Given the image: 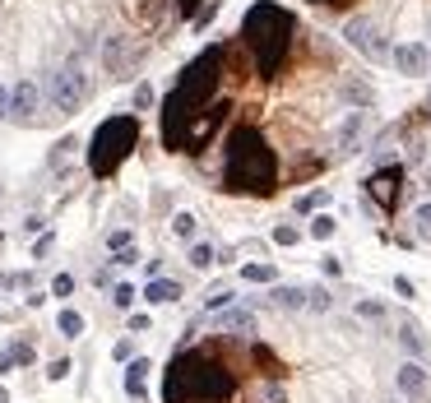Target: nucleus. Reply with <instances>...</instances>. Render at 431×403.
Returning a JSON list of instances; mask_svg holds the SVG:
<instances>
[{
  "mask_svg": "<svg viewBox=\"0 0 431 403\" xmlns=\"http://www.w3.org/2000/svg\"><path fill=\"white\" fill-rule=\"evenodd\" d=\"M264 403H283V385H264Z\"/></svg>",
  "mask_w": 431,
  "mask_h": 403,
  "instance_id": "58836bf2",
  "label": "nucleus"
},
{
  "mask_svg": "<svg viewBox=\"0 0 431 403\" xmlns=\"http://www.w3.org/2000/svg\"><path fill=\"white\" fill-rule=\"evenodd\" d=\"M176 5H181V15H195V5H200V0H176Z\"/></svg>",
  "mask_w": 431,
  "mask_h": 403,
  "instance_id": "a19ab883",
  "label": "nucleus"
},
{
  "mask_svg": "<svg viewBox=\"0 0 431 403\" xmlns=\"http://www.w3.org/2000/svg\"><path fill=\"white\" fill-rule=\"evenodd\" d=\"M237 394V375L209 353H176L167 366L163 403H228Z\"/></svg>",
  "mask_w": 431,
  "mask_h": 403,
  "instance_id": "7ed1b4c3",
  "label": "nucleus"
},
{
  "mask_svg": "<svg viewBox=\"0 0 431 403\" xmlns=\"http://www.w3.org/2000/svg\"><path fill=\"white\" fill-rule=\"evenodd\" d=\"M154 102H158V93L149 88V84H139V88H135V111H149Z\"/></svg>",
  "mask_w": 431,
  "mask_h": 403,
  "instance_id": "c85d7f7f",
  "label": "nucleus"
},
{
  "mask_svg": "<svg viewBox=\"0 0 431 403\" xmlns=\"http://www.w3.org/2000/svg\"><path fill=\"white\" fill-rule=\"evenodd\" d=\"M10 362H15V366H28V362H33V348H28V343H15V348H10Z\"/></svg>",
  "mask_w": 431,
  "mask_h": 403,
  "instance_id": "72a5a7b5",
  "label": "nucleus"
},
{
  "mask_svg": "<svg viewBox=\"0 0 431 403\" xmlns=\"http://www.w3.org/2000/svg\"><path fill=\"white\" fill-rule=\"evenodd\" d=\"M241 274H246V283H274V279H278L274 264H246Z\"/></svg>",
  "mask_w": 431,
  "mask_h": 403,
  "instance_id": "b1692460",
  "label": "nucleus"
},
{
  "mask_svg": "<svg viewBox=\"0 0 431 403\" xmlns=\"http://www.w3.org/2000/svg\"><path fill=\"white\" fill-rule=\"evenodd\" d=\"M297 241H302L297 227H288V223H278V227H274V246H297Z\"/></svg>",
  "mask_w": 431,
  "mask_h": 403,
  "instance_id": "bb28decb",
  "label": "nucleus"
},
{
  "mask_svg": "<svg viewBox=\"0 0 431 403\" xmlns=\"http://www.w3.org/2000/svg\"><path fill=\"white\" fill-rule=\"evenodd\" d=\"M339 93H343V102H353L357 111H367L371 102H376V88H371L367 79H343V88H339Z\"/></svg>",
  "mask_w": 431,
  "mask_h": 403,
  "instance_id": "2eb2a0df",
  "label": "nucleus"
},
{
  "mask_svg": "<svg viewBox=\"0 0 431 403\" xmlns=\"http://www.w3.org/2000/svg\"><path fill=\"white\" fill-rule=\"evenodd\" d=\"M190 264H195V269H209V264H218V250L209 246V241H195V246H190Z\"/></svg>",
  "mask_w": 431,
  "mask_h": 403,
  "instance_id": "4be33fe9",
  "label": "nucleus"
},
{
  "mask_svg": "<svg viewBox=\"0 0 431 403\" xmlns=\"http://www.w3.org/2000/svg\"><path fill=\"white\" fill-rule=\"evenodd\" d=\"M278 186V158L255 125H237L223 149V190L232 195H274Z\"/></svg>",
  "mask_w": 431,
  "mask_h": 403,
  "instance_id": "f03ea898",
  "label": "nucleus"
},
{
  "mask_svg": "<svg viewBox=\"0 0 431 403\" xmlns=\"http://www.w3.org/2000/svg\"><path fill=\"white\" fill-rule=\"evenodd\" d=\"M413 223H417V232H422V236H431V200H427V204H417Z\"/></svg>",
  "mask_w": 431,
  "mask_h": 403,
  "instance_id": "c756f323",
  "label": "nucleus"
},
{
  "mask_svg": "<svg viewBox=\"0 0 431 403\" xmlns=\"http://www.w3.org/2000/svg\"><path fill=\"white\" fill-rule=\"evenodd\" d=\"M102 65H107V75L130 79L139 65H144V47H130L125 37H107V42H102Z\"/></svg>",
  "mask_w": 431,
  "mask_h": 403,
  "instance_id": "6e6552de",
  "label": "nucleus"
},
{
  "mask_svg": "<svg viewBox=\"0 0 431 403\" xmlns=\"http://www.w3.org/2000/svg\"><path fill=\"white\" fill-rule=\"evenodd\" d=\"M37 102H42L37 84H33V79H19L15 88H10V116H5V121L33 125V121H37Z\"/></svg>",
  "mask_w": 431,
  "mask_h": 403,
  "instance_id": "9d476101",
  "label": "nucleus"
},
{
  "mask_svg": "<svg viewBox=\"0 0 431 403\" xmlns=\"http://www.w3.org/2000/svg\"><path fill=\"white\" fill-rule=\"evenodd\" d=\"M10 366H15V362H10V353H0V375L10 371Z\"/></svg>",
  "mask_w": 431,
  "mask_h": 403,
  "instance_id": "79ce46f5",
  "label": "nucleus"
},
{
  "mask_svg": "<svg viewBox=\"0 0 431 403\" xmlns=\"http://www.w3.org/2000/svg\"><path fill=\"white\" fill-rule=\"evenodd\" d=\"M389 65L399 70V75H427L431 70V47L427 42H399V47L389 51Z\"/></svg>",
  "mask_w": 431,
  "mask_h": 403,
  "instance_id": "9b49d317",
  "label": "nucleus"
},
{
  "mask_svg": "<svg viewBox=\"0 0 431 403\" xmlns=\"http://www.w3.org/2000/svg\"><path fill=\"white\" fill-rule=\"evenodd\" d=\"M324 204H329V190H311V195L297 200V214H315V209H324Z\"/></svg>",
  "mask_w": 431,
  "mask_h": 403,
  "instance_id": "5701e85b",
  "label": "nucleus"
},
{
  "mask_svg": "<svg viewBox=\"0 0 431 403\" xmlns=\"http://www.w3.org/2000/svg\"><path fill=\"white\" fill-rule=\"evenodd\" d=\"M232 297H237V292L218 288V292H209V297H204V310H223V306H232Z\"/></svg>",
  "mask_w": 431,
  "mask_h": 403,
  "instance_id": "cd10ccee",
  "label": "nucleus"
},
{
  "mask_svg": "<svg viewBox=\"0 0 431 403\" xmlns=\"http://www.w3.org/2000/svg\"><path fill=\"white\" fill-rule=\"evenodd\" d=\"M399 348H403L408 357H413V362H417L422 353H427V339H422V329H417L413 320H408V315L399 320Z\"/></svg>",
  "mask_w": 431,
  "mask_h": 403,
  "instance_id": "a211bd4d",
  "label": "nucleus"
},
{
  "mask_svg": "<svg viewBox=\"0 0 431 403\" xmlns=\"http://www.w3.org/2000/svg\"><path fill=\"white\" fill-rule=\"evenodd\" d=\"M135 144H139V116H111V121H102L93 130V144H89L93 176H111L130 158Z\"/></svg>",
  "mask_w": 431,
  "mask_h": 403,
  "instance_id": "39448f33",
  "label": "nucleus"
},
{
  "mask_svg": "<svg viewBox=\"0 0 431 403\" xmlns=\"http://www.w3.org/2000/svg\"><path fill=\"white\" fill-rule=\"evenodd\" d=\"M394 385H399L403 399H422L427 394V366L422 362H403L399 371H394Z\"/></svg>",
  "mask_w": 431,
  "mask_h": 403,
  "instance_id": "4468645a",
  "label": "nucleus"
},
{
  "mask_svg": "<svg viewBox=\"0 0 431 403\" xmlns=\"http://www.w3.org/2000/svg\"><path fill=\"white\" fill-rule=\"evenodd\" d=\"M111 357H116V362H130V339L116 343V348H111Z\"/></svg>",
  "mask_w": 431,
  "mask_h": 403,
  "instance_id": "4c0bfd02",
  "label": "nucleus"
},
{
  "mask_svg": "<svg viewBox=\"0 0 431 403\" xmlns=\"http://www.w3.org/2000/svg\"><path fill=\"white\" fill-rule=\"evenodd\" d=\"M130 241H135V232H130V227H121V232H111V236H107V246H111V250H125Z\"/></svg>",
  "mask_w": 431,
  "mask_h": 403,
  "instance_id": "f704fd0d",
  "label": "nucleus"
},
{
  "mask_svg": "<svg viewBox=\"0 0 431 403\" xmlns=\"http://www.w3.org/2000/svg\"><path fill=\"white\" fill-rule=\"evenodd\" d=\"M306 306H311V310H329V306H334L329 288H311V292H306Z\"/></svg>",
  "mask_w": 431,
  "mask_h": 403,
  "instance_id": "a878e982",
  "label": "nucleus"
},
{
  "mask_svg": "<svg viewBox=\"0 0 431 403\" xmlns=\"http://www.w3.org/2000/svg\"><path fill=\"white\" fill-rule=\"evenodd\" d=\"M269 301H274L278 310H302V306H306V288L283 283V288H274V292H269Z\"/></svg>",
  "mask_w": 431,
  "mask_h": 403,
  "instance_id": "6ab92c4d",
  "label": "nucleus"
},
{
  "mask_svg": "<svg viewBox=\"0 0 431 403\" xmlns=\"http://www.w3.org/2000/svg\"><path fill=\"white\" fill-rule=\"evenodd\" d=\"M51 292H56V297H70V292H75V279H70V274H56V279H51Z\"/></svg>",
  "mask_w": 431,
  "mask_h": 403,
  "instance_id": "473e14b6",
  "label": "nucleus"
},
{
  "mask_svg": "<svg viewBox=\"0 0 431 403\" xmlns=\"http://www.w3.org/2000/svg\"><path fill=\"white\" fill-rule=\"evenodd\" d=\"M65 375H70V362H65V357H56V362L46 366V380H65Z\"/></svg>",
  "mask_w": 431,
  "mask_h": 403,
  "instance_id": "c9c22d12",
  "label": "nucleus"
},
{
  "mask_svg": "<svg viewBox=\"0 0 431 403\" xmlns=\"http://www.w3.org/2000/svg\"><path fill=\"white\" fill-rule=\"evenodd\" d=\"M0 403H10V389H5V385H0Z\"/></svg>",
  "mask_w": 431,
  "mask_h": 403,
  "instance_id": "c03bdc74",
  "label": "nucleus"
},
{
  "mask_svg": "<svg viewBox=\"0 0 431 403\" xmlns=\"http://www.w3.org/2000/svg\"><path fill=\"white\" fill-rule=\"evenodd\" d=\"M293 15L283 10V5H274V0H255L246 10V19H241V42L250 47V61H255V70H260L264 79L278 75V65H283V56H288V47H293Z\"/></svg>",
  "mask_w": 431,
  "mask_h": 403,
  "instance_id": "20e7f679",
  "label": "nucleus"
},
{
  "mask_svg": "<svg viewBox=\"0 0 431 403\" xmlns=\"http://www.w3.org/2000/svg\"><path fill=\"white\" fill-rule=\"evenodd\" d=\"M306 236H311V241H329V236H334V218L315 214V218H311V227H306Z\"/></svg>",
  "mask_w": 431,
  "mask_h": 403,
  "instance_id": "412c9836",
  "label": "nucleus"
},
{
  "mask_svg": "<svg viewBox=\"0 0 431 403\" xmlns=\"http://www.w3.org/2000/svg\"><path fill=\"white\" fill-rule=\"evenodd\" d=\"M357 315H367V320H385V301H357Z\"/></svg>",
  "mask_w": 431,
  "mask_h": 403,
  "instance_id": "7c9ffc66",
  "label": "nucleus"
},
{
  "mask_svg": "<svg viewBox=\"0 0 431 403\" xmlns=\"http://www.w3.org/2000/svg\"><path fill=\"white\" fill-rule=\"evenodd\" d=\"M214 329L228 334V339H250L255 334V310L250 306H223V310H214Z\"/></svg>",
  "mask_w": 431,
  "mask_h": 403,
  "instance_id": "f8f14e48",
  "label": "nucleus"
},
{
  "mask_svg": "<svg viewBox=\"0 0 431 403\" xmlns=\"http://www.w3.org/2000/svg\"><path fill=\"white\" fill-rule=\"evenodd\" d=\"M367 195L385 214H394L399 209V200H403V171L399 167H380V171H371V181H367Z\"/></svg>",
  "mask_w": 431,
  "mask_h": 403,
  "instance_id": "1a4fd4ad",
  "label": "nucleus"
},
{
  "mask_svg": "<svg viewBox=\"0 0 431 403\" xmlns=\"http://www.w3.org/2000/svg\"><path fill=\"white\" fill-rule=\"evenodd\" d=\"M139 260V255H135V250H130V246H125V250H116V260H111V264H121V269H130V264H135Z\"/></svg>",
  "mask_w": 431,
  "mask_h": 403,
  "instance_id": "e433bc0d",
  "label": "nucleus"
},
{
  "mask_svg": "<svg viewBox=\"0 0 431 403\" xmlns=\"http://www.w3.org/2000/svg\"><path fill=\"white\" fill-rule=\"evenodd\" d=\"M176 297H181V283L176 279H149V288H144V301H154V306H167Z\"/></svg>",
  "mask_w": 431,
  "mask_h": 403,
  "instance_id": "dca6fc26",
  "label": "nucleus"
},
{
  "mask_svg": "<svg viewBox=\"0 0 431 403\" xmlns=\"http://www.w3.org/2000/svg\"><path fill=\"white\" fill-rule=\"evenodd\" d=\"M311 5H353V0H311Z\"/></svg>",
  "mask_w": 431,
  "mask_h": 403,
  "instance_id": "37998d69",
  "label": "nucleus"
},
{
  "mask_svg": "<svg viewBox=\"0 0 431 403\" xmlns=\"http://www.w3.org/2000/svg\"><path fill=\"white\" fill-rule=\"evenodd\" d=\"M371 125V111H348V121L339 125V158H353L362 153V135Z\"/></svg>",
  "mask_w": 431,
  "mask_h": 403,
  "instance_id": "ddd939ff",
  "label": "nucleus"
},
{
  "mask_svg": "<svg viewBox=\"0 0 431 403\" xmlns=\"http://www.w3.org/2000/svg\"><path fill=\"white\" fill-rule=\"evenodd\" d=\"M218 79H223V47L200 51V56L181 70L176 88H172L167 102H163V144H167L172 153H185V140H190L195 121L209 111V102H214V93H218Z\"/></svg>",
  "mask_w": 431,
  "mask_h": 403,
  "instance_id": "f257e3e1",
  "label": "nucleus"
},
{
  "mask_svg": "<svg viewBox=\"0 0 431 403\" xmlns=\"http://www.w3.org/2000/svg\"><path fill=\"white\" fill-rule=\"evenodd\" d=\"M111 301H116L121 310H130V306H135V288H130V283H121V288L111 292Z\"/></svg>",
  "mask_w": 431,
  "mask_h": 403,
  "instance_id": "2f4dec72",
  "label": "nucleus"
},
{
  "mask_svg": "<svg viewBox=\"0 0 431 403\" xmlns=\"http://www.w3.org/2000/svg\"><path fill=\"white\" fill-rule=\"evenodd\" d=\"M343 37H348V47L357 56H367V61H389V47H385V32L376 28V19L367 15H353L343 24Z\"/></svg>",
  "mask_w": 431,
  "mask_h": 403,
  "instance_id": "0eeeda50",
  "label": "nucleus"
},
{
  "mask_svg": "<svg viewBox=\"0 0 431 403\" xmlns=\"http://www.w3.org/2000/svg\"><path fill=\"white\" fill-rule=\"evenodd\" d=\"M195 227H200V223H195V214H176V218H172V232L185 236V241L195 236Z\"/></svg>",
  "mask_w": 431,
  "mask_h": 403,
  "instance_id": "393cba45",
  "label": "nucleus"
},
{
  "mask_svg": "<svg viewBox=\"0 0 431 403\" xmlns=\"http://www.w3.org/2000/svg\"><path fill=\"white\" fill-rule=\"evenodd\" d=\"M89 51H93V42H84V47H79L75 56L61 65V70H51V75H46V102L61 111V116H75V111L89 102V93H93L89 75H84V61H89Z\"/></svg>",
  "mask_w": 431,
  "mask_h": 403,
  "instance_id": "423d86ee",
  "label": "nucleus"
},
{
  "mask_svg": "<svg viewBox=\"0 0 431 403\" xmlns=\"http://www.w3.org/2000/svg\"><path fill=\"white\" fill-rule=\"evenodd\" d=\"M5 116H10V88L0 84V121H5Z\"/></svg>",
  "mask_w": 431,
  "mask_h": 403,
  "instance_id": "ea45409f",
  "label": "nucleus"
},
{
  "mask_svg": "<svg viewBox=\"0 0 431 403\" xmlns=\"http://www.w3.org/2000/svg\"><path fill=\"white\" fill-rule=\"evenodd\" d=\"M56 329H61L65 339H79V334H84V315H79V310H70V306H65L61 315H56Z\"/></svg>",
  "mask_w": 431,
  "mask_h": 403,
  "instance_id": "aec40b11",
  "label": "nucleus"
},
{
  "mask_svg": "<svg viewBox=\"0 0 431 403\" xmlns=\"http://www.w3.org/2000/svg\"><path fill=\"white\" fill-rule=\"evenodd\" d=\"M149 371H154L149 357H135V362L125 366V394H130V399H144V375Z\"/></svg>",
  "mask_w": 431,
  "mask_h": 403,
  "instance_id": "f3484780",
  "label": "nucleus"
}]
</instances>
